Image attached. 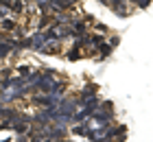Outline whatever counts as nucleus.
Segmentation results:
<instances>
[{
    "instance_id": "obj_1",
    "label": "nucleus",
    "mask_w": 153,
    "mask_h": 142,
    "mask_svg": "<svg viewBox=\"0 0 153 142\" xmlns=\"http://www.w3.org/2000/svg\"><path fill=\"white\" fill-rule=\"evenodd\" d=\"M46 39H48V37H46V33H37L35 37L31 39V44H33V48H37V51H42V46L46 44Z\"/></svg>"
},
{
    "instance_id": "obj_2",
    "label": "nucleus",
    "mask_w": 153,
    "mask_h": 142,
    "mask_svg": "<svg viewBox=\"0 0 153 142\" xmlns=\"http://www.w3.org/2000/svg\"><path fill=\"white\" fill-rule=\"evenodd\" d=\"M96 92V85H85V90H83V96H92Z\"/></svg>"
},
{
    "instance_id": "obj_3",
    "label": "nucleus",
    "mask_w": 153,
    "mask_h": 142,
    "mask_svg": "<svg viewBox=\"0 0 153 142\" xmlns=\"http://www.w3.org/2000/svg\"><path fill=\"white\" fill-rule=\"evenodd\" d=\"M79 51H76V48H74V51H70V55H68V59H70V61H76V59H79Z\"/></svg>"
},
{
    "instance_id": "obj_4",
    "label": "nucleus",
    "mask_w": 153,
    "mask_h": 142,
    "mask_svg": "<svg viewBox=\"0 0 153 142\" xmlns=\"http://www.w3.org/2000/svg\"><path fill=\"white\" fill-rule=\"evenodd\" d=\"M9 53V44H0V57H4Z\"/></svg>"
},
{
    "instance_id": "obj_5",
    "label": "nucleus",
    "mask_w": 153,
    "mask_h": 142,
    "mask_svg": "<svg viewBox=\"0 0 153 142\" xmlns=\"http://www.w3.org/2000/svg\"><path fill=\"white\" fill-rule=\"evenodd\" d=\"M99 48H101V53H103V55H109V46H105V44H101Z\"/></svg>"
},
{
    "instance_id": "obj_6",
    "label": "nucleus",
    "mask_w": 153,
    "mask_h": 142,
    "mask_svg": "<svg viewBox=\"0 0 153 142\" xmlns=\"http://www.w3.org/2000/svg\"><path fill=\"white\" fill-rule=\"evenodd\" d=\"M2 28H13V22H9V20H2Z\"/></svg>"
},
{
    "instance_id": "obj_7",
    "label": "nucleus",
    "mask_w": 153,
    "mask_h": 142,
    "mask_svg": "<svg viewBox=\"0 0 153 142\" xmlns=\"http://www.w3.org/2000/svg\"><path fill=\"white\" fill-rule=\"evenodd\" d=\"M11 7H13V11H22V4H20V2H13Z\"/></svg>"
},
{
    "instance_id": "obj_8",
    "label": "nucleus",
    "mask_w": 153,
    "mask_h": 142,
    "mask_svg": "<svg viewBox=\"0 0 153 142\" xmlns=\"http://www.w3.org/2000/svg\"><path fill=\"white\" fill-rule=\"evenodd\" d=\"M136 2L140 4V7H149V0H136Z\"/></svg>"
}]
</instances>
